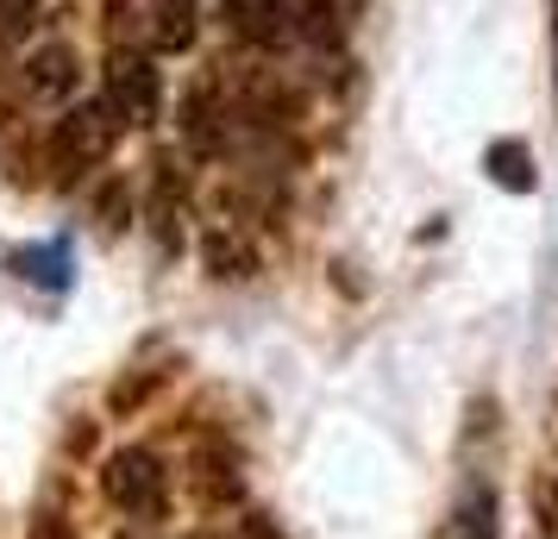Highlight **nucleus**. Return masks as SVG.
Returning a JSON list of instances; mask_svg holds the SVG:
<instances>
[{
    "mask_svg": "<svg viewBox=\"0 0 558 539\" xmlns=\"http://www.w3.org/2000/svg\"><path fill=\"white\" fill-rule=\"evenodd\" d=\"M113 138H120V107L107 101V95L88 101V107H76V113H63L57 132H51V176L57 182L88 176L95 163H107Z\"/></svg>",
    "mask_w": 558,
    "mask_h": 539,
    "instance_id": "1",
    "label": "nucleus"
},
{
    "mask_svg": "<svg viewBox=\"0 0 558 539\" xmlns=\"http://www.w3.org/2000/svg\"><path fill=\"white\" fill-rule=\"evenodd\" d=\"M107 101L120 107L126 126H157V113H163V76H157L151 57H138V51L113 57L107 63Z\"/></svg>",
    "mask_w": 558,
    "mask_h": 539,
    "instance_id": "2",
    "label": "nucleus"
},
{
    "mask_svg": "<svg viewBox=\"0 0 558 539\" xmlns=\"http://www.w3.org/2000/svg\"><path fill=\"white\" fill-rule=\"evenodd\" d=\"M101 489L113 509L126 514H151L157 502H163V464H157V452H145V445H126V452H113L101 470Z\"/></svg>",
    "mask_w": 558,
    "mask_h": 539,
    "instance_id": "3",
    "label": "nucleus"
},
{
    "mask_svg": "<svg viewBox=\"0 0 558 539\" xmlns=\"http://www.w3.org/2000/svg\"><path fill=\"white\" fill-rule=\"evenodd\" d=\"M202 32V0H151V51L177 57Z\"/></svg>",
    "mask_w": 558,
    "mask_h": 539,
    "instance_id": "4",
    "label": "nucleus"
},
{
    "mask_svg": "<svg viewBox=\"0 0 558 539\" xmlns=\"http://www.w3.org/2000/svg\"><path fill=\"white\" fill-rule=\"evenodd\" d=\"M76 76H82V63H76L70 45H45V51H32V63H26V88L38 101H63V95L76 88Z\"/></svg>",
    "mask_w": 558,
    "mask_h": 539,
    "instance_id": "5",
    "label": "nucleus"
},
{
    "mask_svg": "<svg viewBox=\"0 0 558 539\" xmlns=\"http://www.w3.org/2000/svg\"><path fill=\"white\" fill-rule=\"evenodd\" d=\"M452 539H496V495H489V489H477V495H471V509L458 514Z\"/></svg>",
    "mask_w": 558,
    "mask_h": 539,
    "instance_id": "6",
    "label": "nucleus"
},
{
    "mask_svg": "<svg viewBox=\"0 0 558 539\" xmlns=\"http://www.w3.org/2000/svg\"><path fill=\"white\" fill-rule=\"evenodd\" d=\"M227 13H232L245 32H270V26L282 20V0H227Z\"/></svg>",
    "mask_w": 558,
    "mask_h": 539,
    "instance_id": "7",
    "label": "nucleus"
},
{
    "mask_svg": "<svg viewBox=\"0 0 558 539\" xmlns=\"http://www.w3.org/2000/svg\"><path fill=\"white\" fill-rule=\"evenodd\" d=\"M489 163H496V182L533 188V170H527V151H521V145H508V151H489Z\"/></svg>",
    "mask_w": 558,
    "mask_h": 539,
    "instance_id": "8",
    "label": "nucleus"
},
{
    "mask_svg": "<svg viewBox=\"0 0 558 539\" xmlns=\"http://www.w3.org/2000/svg\"><path fill=\"white\" fill-rule=\"evenodd\" d=\"M38 7H45V0H0V38H20V32L38 20Z\"/></svg>",
    "mask_w": 558,
    "mask_h": 539,
    "instance_id": "9",
    "label": "nucleus"
}]
</instances>
